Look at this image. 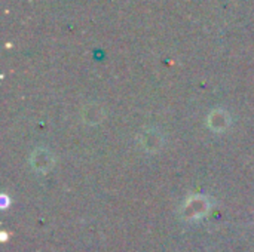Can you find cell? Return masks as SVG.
Wrapping results in <instances>:
<instances>
[{
    "label": "cell",
    "mask_w": 254,
    "mask_h": 252,
    "mask_svg": "<svg viewBox=\"0 0 254 252\" xmlns=\"http://www.w3.org/2000/svg\"><path fill=\"white\" fill-rule=\"evenodd\" d=\"M54 163V157L52 154L45 150V149H40V150H36L31 156V165L36 171H42V172H46L51 169Z\"/></svg>",
    "instance_id": "obj_1"
},
{
    "label": "cell",
    "mask_w": 254,
    "mask_h": 252,
    "mask_svg": "<svg viewBox=\"0 0 254 252\" xmlns=\"http://www.w3.org/2000/svg\"><path fill=\"white\" fill-rule=\"evenodd\" d=\"M229 123H231L229 114L226 111H223V110H216L208 117V126L213 131H217V132L225 131L229 126Z\"/></svg>",
    "instance_id": "obj_2"
},
{
    "label": "cell",
    "mask_w": 254,
    "mask_h": 252,
    "mask_svg": "<svg viewBox=\"0 0 254 252\" xmlns=\"http://www.w3.org/2000/svg\"><path fill=\"white\" fill-rule=\"evenodd\" d=\"M202 209V211H205L207 212V209H208V203L204 201V198H201V196H196V198H193V199H190V202L189 203H186L185 205V215L188 217V218H195V217H199V214H198V211L196 209Z\"/></svg>",
    "instance_id": "obj_3"
}]
</instances>
